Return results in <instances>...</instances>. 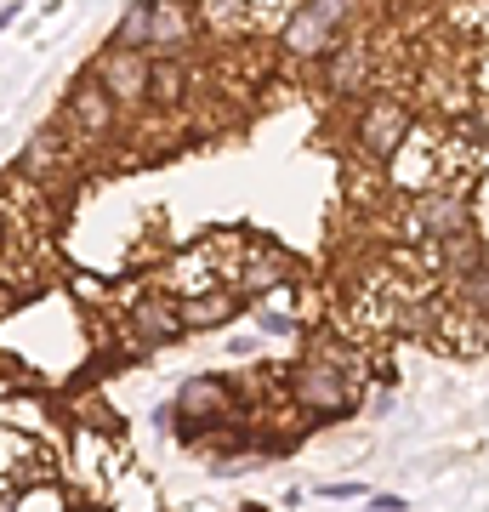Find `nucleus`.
Wrapping results in <instances>:
<instances>
[{
  "label": "nucleus",
  "instance_id": "obj_8",
  "mask_svg": "<svg viewBox=\"0 0 489 512\" xmlns=\"http://www.w3.org/2000/svg\"><path fill=\"white\" fill-rule=\"evenodd\" d=\"M217 268H222V251L217 245H194V251H182L171 268H165V285H171V296H200L217 285Z\"/></svg>",
  "mask_w": 489,
  "mask_h": 512
},
{
  "label": "nucleus",
  "instance_id": "obj_1",
  "mask_svg": "<svg viewBox=\"0 0 489 512\" xmlns=\"http://www.w3.org/2000/svg\"><path fill=\"white\" fill-rule=\"evenodd\" d=\"M57 478V456L46 450L40 433L29 427H12V421H0V490H40V484H52Z\"/></svg>",
  "mask_w": 489,
  "mask_h": 512
},
{
  "label": "nucleus",
  "instance_id": "obj_2",
  "mask_svg": "<svg viewBox=\"0 0 489 512\" xmlns=\"http://www.w3.org/2000/svg\"><path fill=\"white\" fill-rule=\"evenodd\" d=\"M296 399L308 410H319V416L347 410V399H353V359L336 348H319L308 365L296 370Z\"/></svg>",
  "mask_w": 489,
  "mask_h": 512
},
{
  "label": "nucleus",
  "instance_id": "obj_9",
  "mask_svg": "<svg viewBox=\"0 0 489 512\" xmlns=\"http://www.w3.org/2000/svg\"><path fill=\"white\" fill-rule=\"evenodd\" d=\"M154 12V29H148V52H182L194 40V12L188 0H148Z\"/></svg>",
  "mask_w": 489,
  "mask_h": 512
},
{
  "label": "nucleus",
  "instance_id": "obj_18",
  "mask_svg": "<svg viewBox=\"0 0 489 512\" xmlns=\"http://www.w3.org/2000/svg\"><path fill=\"white\" fill-rule=\"evenodd\" d=\"M6 245H18V239H12V228H6V217H0V251H6Z\"/></svg>",
  "mask_w": 489,
  "mask_h": 512
},
{
  "label": "nucleus",
  "instance_id": "obj_19",
  "mask_svg": "<svg viewBox=\"0 0 489 512\" xmlns=\"http://www.w3.org/2000/svg\"><path fill=\"white\" fill-rule=\"evenodd\" d=\"M478 80H484V86H489V57H484V74H478Z\"/></svg>",
  "mask_w": 489,
  "mask_h": 512
},
{
  "label": "nucleus",
  "instance_id": "obj_14",
  "mask_svg": "<svg viewBox=\"0 0 489 512\" xmlns=\"http://www.w3.org/2000/svg\"><path fill=\"white\" fill-rule=\"evenodd\" d=\"M63 165H69V154H63V126H46L35 143L23 148V171H29L35 183H46V177L63 171Z\"/></svg>",
  "mask_w": 489,
  "mask_h": 512
},
{
  "label": "nucleus",
  "instance_id": "obj_10",
  "mask_svg": "<svg viewBox=\"0 0 489 512\" xmlns=\"http://www.w3.org/2000/svg\"><path fill=\"white\" fill-rule=\"evenodd\" d=\"M410 228H416V234H427V239H450V234H461V228H467V205L450 200V194H438V188H427V194L416 200Z\"/></svg>",
  "mask_w": 489,
  "mask_h": 512
},
{
  "label": "nucleus",
  "instance_id": "obj_17",
  "mask_svg": "<svg viewBox=\"0 0 489 512\" xmlns=\"http://www.w3.org/2000/svg\"><path fill=\"white\" fill-rule=\"evenodd\" d=\"M0 512H18V495L12 490H0Z\"/></svg>",
  "mask_w": 489,
  "mask_h": 512
},
{
  "label": "nucleus",
  "instance_id": "obj_15",
  "mask_svg": "<svg viewBox=\"0 0 489 512\" xmlns=\"http://www.w3.org/2000/svg\"><path fill=\"white\" fill-rule=\"evenodd\" d=\"M364 80H370V57L353 46V52H336L330 57V69H325V86L336 97H347V92H364Z\"/></svg>",
  "mask_w": 489,
  "mask_h": 512
},
{
  "label": "nucleus",
  "instance_id": "obj_4",
  "mask_svg": "<svg viewBox=\"0 0 489 512\" xmlns=\"http://www.w3.org/2000/svg\"><path fill=\"white\" fill-rule=\"evenodd\" d=\"M91 74L97 86L120 103V109H137L148 103V52H126V46H103L91 57Z\"/></svg>",
  "mask_w": 489,
  "mask_h": 512
},
{
  "label": "nucleus",
  "instance_id": "obj_5",
  "mask_svg": "<svg viewBox=\"0 0 489 512\" xmlns=\"http://www.w3.org/2000/svg\"><path fill=\"white\" fill-rule=\"evenodd\" d=\"M410 137V109L399 97H370L359 109V148L370 160H393V148Z\"/></svg>",
  "mask_w": 489,
  "mask_h": 512
},
{
  "label": "nucleus",
  "instance_id": "obj_13",
  "mask_svg": "<svg viewBox=\"0 0 489 512\" xmlns=\"http://www.w3.org/2000/svg\"><path fill=\"white\" fill-rule=\"evenodd\" d=\"M222 410H228V382H217V376H200V382H188L177 393L182 421H217Z\"/></svg>",
  "mask_w": 489,
  "mask_h": 512
},
{
  "label": "nucleus",
  "instance_id": "obj_6",
  "mask_svg": "<svg viewBox=\"0 0 489 512\" xmlns=\"http://www.w3.org/2000/svg\"><path fill=\"white\" fill-rule=\"evenodd\" d=\"M131 342L137 348H165V342H177L182 336V313H177V296L171 291H148L131 302Z\"/></svg>",
  "mask_w": 489,
  "mask_h": 512
},
{
  "label": "nucleus",
  "instance_id": "obj_12",
  "mask_svg": "<svg viewBox=\"0 0 489 512\" xmlns=\"http://www.w3.org/2000/svg\"><path fill=\"white\" fill-rule=\"evenodd\" d=\"M177 313H182V330H205V325H228L239 313V296L234 291H200V296H182L177 302Z\"/></svg>",
  "mask_w": 489,
  "mask_h": 512
},
{
  "label": "nucleus",
  "instance_id": "obj_11",
  "mask_svg": "<svg viewBox=\"0 0 489 512\" xmlns=\"http://www.w3.org/2000/svg\"><path fill=\"white\" fill-rule=\"evenodd\" d=\"M182 97H188V69H182V57L177 52L148 57V103H160V109H182Z\"/></svg>",
  "mask_w": 489,
  "mask_h": 512
},
{
  "label": "nucleus",
  "instance_id": "obj_16",
  "mask_svg": "<svg viewBox=\"0 0 489 512\" xmlns=\"http://www.w3.org/2000/svg\"><path fill=\"white\" fill-rule=\"evenodd\" d=\"M148 29H154V12H148V0H137V6H126V12H120V23H114L109 46H126V52H148Z\"/></svg>",
  "mask_w": 489,
  "mask_h": 512
},
{
  "label": "nucleus",
  "instance_id": "obj_3",
  "mask_svg": "<svg viewBox=\"0 0 489 512\" xmlns=\"http://www.w3.org/2000/svg\"><path fill=\"white\" fill-rule=\"evenodd\" d=\"M63 126H69L74 137H86V143H109L114 137V126H120V103L97 86V74H86V80H74L69 86V97H63Z\"/></svg>",
  "mask_w": 489,
  "mask_h": 512
},
{
  "label": "nucleus",
  "instance_id": "obj_7",
  "mask_svg": "<svg viewBox=\"0 0 489 512\" xmlns=\"http://www.w3.org/2000/svg\"><path fill=\"white\" fill-rule=\"evenodd\" d=\"M279 40H285L290 57H319L336 40V23L325 18V12H313L308 0H296L285 12V23H279Z\"/></svg>",
  "mask_w": 489,
  "mask_h": 512
}]
</instances>
